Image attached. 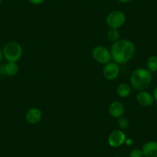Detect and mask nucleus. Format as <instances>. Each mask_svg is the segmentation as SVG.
<instances>
[{"label": "nucleus", "instance_id": "f257e3e1", "mask_svg": "<svg viewBox=\"0 0 157 157\" xmlns=\"http://www.w3.org/2000/svg\"><path fill=\"white\" fill-rule=\"evenodd\" d=\"M112 59L117 64H123L132 59L136 53L135 44L128 39H119L110 48Z\"/></svg>", "mask_w": 157, "mask_h": 157}, {"label": "nucleus", "instance_id": "f03ea898", "mask_svg": "<svg viewBox=\"0 0 157 157\" xmlns=\"http://www.w3.org/2000/svg\"><path fill=\"white\" fill-rule=\"evenodd\" d=\"M152 81V73L146 68H138L131 74V86L138 92L146 90L149 86Z\"/></svg>", "mask_w": 157, "mask_h": 157}, {"label": "nucleus", "instance_id": "7ed1b4c3", "mask_svg": "<svg viewBox=\"0 0 157 157\" xmlns=\"http://www.w3.org/2000/svg\"><path fill=\"white\" fill-rule=\"evenodd\" d=\"M3 58L7 62L17 63L22 56V47L19 43L15 41L9 42L2 48Z\"/></svg>", "mask_w": 157, "mask_h": 157}, {"label": "nucleus", "instance_id": "20e7f679", "mask_svg": "<svg viewBox=\"0 0 157 157\" xmlns=\"http://www.w3.org/2000/svg\"><path fill=\"white\" fill-rule=\"evenodd\" d=\"M126 16L123 12L120 10H114L107 15L105 18V23L109 29H116L123 26L126 22Z\"/></svg>", "mask_w": 157, "mask_h": 157}, {"label": "nucleus", "instance_id": "39448f33", "mask_svg": "<svg viewBox=\"0 0 157 157\" xmlns=\"http://www.w3.org/2000/svg\"><path fill=\"white\" fill-rule=\"evenodd\" d=\"M92 56L96 62L99 64H106L111 62L112 56L110 50L103 46H97L93 48Z\"/></svg>", "mask_w": 157, "mask_h": 157}, {"label": "nucleus", "instance_id": "423d86ee", "mask_svg": "<svg viewBox=\"0 0 157 157\" xmlns=\"http://www.w3.org/2000/svg\"><path fill=\"white\" fill-rule=\"evenodd\" d=\"M126 135L121 129H116L112 132L108 137V144L113 148L123 146L126 140Z\"/></svg>", "mask_w": 157, "mask_h": 157}, {"label": "nucleus", "instance_id": "0eeeda50", "mask_svg": "<svg viewBox=\"0 0 157 157\" xmlns=\"http://www.w3.org/2000/svg\"><path fill=\"white\" fill-rule=\"evenodd\" d=\"M120 72V69L119 64L115 62H109L104 65L102 69V74L103 76L107 80L113 81L115 80L119 76Z\"/></svg>", "mask_w": 157, "mask_h": 157}, {"label": "nucleus", "instance_id": "6e6552de", "mask_svg": "<svg viewBox=\"0 0 157 157\" xmlns=\"http://www.w3.org/2000/svg\"><path fill=\"white\" fill-rule=\"evenodd\" d=\"M43 117V113L39 108H31L25 113V120L28 123L35 125L41 121Z\"/></svg>", "mask_w": 157, "mask_h": 157}, {"label": "nucleus", "instance_id": "1a4fd4ad", "mask_svg": "<svg viewBox=\"0 0 157 157\" xmlns=\"http://www.w3.org/2000/svg\"><path fill=\"white\" fill-rule=\"evenodd\" d=\"M136 101L140 105L143 106H151L155 102L153 96L149 92L143 90V91L138 92L136 94Z\"/></svg>", "mask_w": 157, "mask_h": 157}, {"label": "nucleus", "instance_id": "9d476101", "mask_svg": "<svg viewBox=\"0 0 157 157\" xmlns=\"http://www.w3.org/2000/svg\"><path fill=\"white\" fill-rule=\"evenodd\" d=\"M109 113L114 119H120L125 113V107L120 101H113L109 106Z\"/></svg>", "mask_w": 157, "mask_h": 157}, {"label": "nucleus", "instance_id": "9b49d317", "mask_svg": "<svg viewBox=\"0 0 157 157\" xmlns=\"http://www.w3.org/2000/svg\"><path fill=\"white\" fill-rule=\"evenodd\" d=\"M143 156L157 157V142L149 141L145 143L142 147Z\"/></svg>", "mask_w": 157, "mask_h": 157}, {"label": "nucleus", "instance_id": "f8f14e48", "mask_svg": "<svg viewBox=\"0 0 157 157\" xmlns=\"http://www.w3.org/2000/svg\"><path fill=\"white\" fill-rule=\"evenodd\" d=\"M4 73L10 77L15 76L18 74L19 71V67L17 63L14 62H7L6 64L3 67Z\"/></svg>", "mask_w": 157, "mask_h": 157}, {"label": "nucleus", "instance_id": "ddd939ff", "mask_svg": "<svg viewBox=\"0 0 157 157\" xmlns=\"http://www.w3.org/2000/svg\"><path fill=\"white\" fill-rule=\"evenodd\" d=\"M131 92H132L131 86L126 82H122V83L119 84L116 88V93H117L118 96L122 98L128 97L131 94Z\"/></svg>", "mask_w": 157, "mask_h": 157}, {"label": "nucleus", "instance_id": "4468645a", "mask_svg": "<svg viewBox=\"0 0 157 157\" xmlns=\"http://www.w3.org/2000/svg\"><path fill=\"white\" fill-rule=\"evenodd\" d=\"M146 69L152 73L157 72V56H150L146 60Z\"/></svg>", "mask_w": 157, "mask_h": 157}, {"label": "nucleus", "instance_id": "2eb2a0df", "mask_svg": "<svg viewBox=\"0 0 157 157\" xmlns=\"http://www.w3.org/2000/svg\"><path fill=\"white\" fill-rule=\"evenodd\" d=\"M120 32L116 29H109V31L107 32V38L112 43L118 41L120 39Z\"/></svg>", "mask_w": 157, "mask_h": 157}, {"label": "nucleus", "instance_id": "dca6fc26", "mask_svg": "<svg viewBox=\"0 0 157 157\" xmlns=\"http://www.w3.org/2000/svg\"><path fill=\"white\" fill-rule=\"evenodd\" d=\"M117 124H118V126L120 127V129H121V130H123V129H126L128 127H129V122L126 117L122 116V117H120V119H118Z\"/></svg>", "mask_w": 157, "mask_h": 157}, {"label": "nucleus", "instance_id": "f3484780", "mask_svg": "<svg viewBox=\"0 0 157 157\" xmlns=\"http://www.w3.org/2000/svg\"><path fill=\"white\" fill-rule=\"evenodd\" d=\"M129 157H143V153L142 149H138L136 148L131 150L130 153H129Z\"/></svg>", "mask_w": 157, "mask_h": 157}, {"label": "nucleus", "instance_id": "a211bd4d", "mask_svg": "<svg viewBox=\"0 0 157 157\" xmlns=\"http://www.w3.org/2000/svg\"><path fill=\"white\" fill-rule=\"evenodd\" d=\"M29 2L31 4H33V5H40V4L43 3V2H44L45 0H29Z\"/></svg>", "mask_w": 157, "mask_h": 157}, {"label": "nucleus", "instance_id": "6ab92c4d", "mask_svg": "<svg viewBox=\"0 0 157 157\" xmlns=\"http://www.w3.org/2000/svg\"><path fill=\"white\" fill-rule=\"evenodd\" d=\"M125 143H126V144H127L128 146H132V145L134 143V141H133V140H132V139L126 138Z\"/></svg>", "mask_w": 157, "mask_h": 157}, {"label": "nucleus", "instance_id": "aec40b11", "mask_svg": "<svg viewBox=\"0 0 157 157\" xmlns=\"http://www.w3.org/2000/svg\"><path fill=\"white\" fill-rule=\"evenodd\" d=\"M152 96H153L154 99H155V102H157V86L155 87L153 90V93H152Z\"/></svg>", "mask_w": 157, "mask_h": 157}, {"label": "nucleus", "instance_id": "412c9836", "mask_svg": "<svg viewBox=\"0 0 157 157\" xmlns=\"http://www.w3.org/2000/svg\"><path fill=\"white\" fill-rule=\"evenodd\" d=\"M118 2H121V3H128V2H130L132 0H117Z\"/></svg>", "mask_w": 157, "mask_h": 157}, {"label": "nucleus", "instance_id": "4be33fe9", "mask_svg": "<svg viewBox=\"0 0 157 157\" xmlns=\"http://www.w3.org/2000/svg\"><path fill=\"white\" fill-rule=\"evenodd\" d=\"M2 59H3V54H2V49L0 48V63L2 62Z\"/></svg>", "mask_w": 157, "mask_h": 157}, {"label": "nucleus", "instance_id": "5701e85b", "mask_svg": "<svg viewBox=\"0 0 157 157\" xmlns=\"http://www.w3.org/2000/svg\"><path fill=\"white\" fill-rule=\"evenodd\" d=\"M2 0H0V4H1V2H2Z\"/></svg>", "mask_w": 157, "mask_h": 157}, {"label": "nucleus", "instance_id": "b1692460", "mask_svg": "<svg viewBox=\"0 0 157 157\" xmlns=\"http://www.w3.org/2000/svg\"><path fill=\"white\" fill-rule=\"evenodd\" d=\"M156 109H157V105H156Z\"/></svg>", "mask_w": 157, "mask_h": 157}]
</instances>
